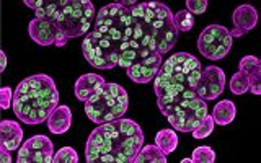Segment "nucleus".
<instances>
[{
  "mask_svg": "<svg viewBox=\"0 0 261 163\" xmlns=\"http://www.w3.org/2000/svg\"><path fill=\"white\" fill-rule=\"evenodd\" d=\"M139 10H141V15L152 38L155 39L157 51L162 56L170 52L175 47L179 35L170 7L162 2H144L139 4Z\"/></svg>",
  "mask_w": 261,
  "mask_h": 163,
  "instance_id": "nucleus-5",
  "label": "nucleus"
},
{
  "mask_svg": "<svg viewBox=\"0 0 261 163\" xmlns=\"http://www.w3.org/2000/svg\"><path fill=\"white\" fill-rule=\"evenodd\" d=\"M230 90L235 95H243V93L250 92V80H248L247 73H243L240 70L233 73V77L230 80Z\"/></svg>",
  "mask_w": 261,
  "mask_h": 163,
  "instance_id": "nucleus-22",
  "label": "nucleus"
},
{
  "mask_svg": "<svg viewBox=\"0 0 261 163\" xmlns=\"http://www.w3.org/2000/svg\"><path fill=\"white\" fill-rule=\"evenodd\" d=\"M23 4L35 10V18L54 21L57 12L64 5V0H23Z\"/></svg>",
  "mask_w": 261,
  "mask_h": 163,
  "instance_id": "nucleus-17",
  "label": "nucleus"
},
{
  "mask_svg": "<svg viewBox=\"0 0 261 163\" xmlns=\"http://www.w3.org/2000/svg\"><path fill=\"white\" fill-rule=\"evenodd\" d=\"M54 144L46 135H33L18 149V163H53Z\"/></svg>",
  "mask_w": 261,
  "mask_h": 163,
  "instance_id": "nucleus-11",
  "label": "nucleus"
},
{
  "mask_svg": "<svg viewBox=\"0 0 261 163\" xmlns=\"http://www.w3.org/2000/svg\"><path fill=\"white\" fill-rule=\"evenodd\" d=\"M232 36L230 31L220 24H209L202 30L198 39L199 52L209 61H220L232 49Z\"/></svg>",
  "mask_w": 261,
  "mask_h": 163,
  "instance_id": "nucleus-9",
  "label": "nucleus"
},
{
  "mask_svg": "<svg viewBox=\"0 0 261 163\" xmlns=\"http://www.w3.org/2000/svg\"><path fill=\"white\" fill-rule=\"evenodd\" d=\"M250 92L253 95H259L261 93V73H255V75H250Z\"/></svg>",
  "mask_w": 261,
  "mask_h": 163,
  "instance_id": "nucleus-30",
  "label": "nucleus"
},
{
  "mask_svg": "<svg viewBox=\"0 0 261 163\" xmlns=\"http://www.w3.org/2000/svg\"><path fill=\"white\" fill-rule=\"evenodd\" d=\"M144 145V132L133 119H116L98 124L87 139L88 163H133Z\"/></svg>",
  "mask_w": 261,
  "mask_h": 163,
  "instance_id": "nucleus-1",
  "label": "nucleus"
},
{
  "mask_svg": "<svg viewBox=\"0 0 261 163\" xmlns=\"http://www.w3.org/2000/svg\"><path fill=\"white\" fill-rule=\"evenodd\" d=\"M201 62L188 52H176L162 64L153 78V92L157 95V106L163 116L186 98L196 96L201 75Z\"/></svg>",
  "mask_w": 261,
  "mask_h": 163,
  "instance_id": "nucleus-2",
  "label": "nucleus"
},
{
  "mask_svg": "<svg viewBox=\"0 0 261 163\" xmlns=\"http://www.w3.org/2000/svg\"><path fill=\"white\" fill-rule=\"evenodd\" d=\"M191 160H193V163H214L216 161V152L207 145H201L193 152Z\"/></svg>",
  "mask_w": 261,
  "mask_h": 163,
  "instance_id": "nucleus-25",
  "label": "nucleus"
},
{
  "mask_svg": "<svg viewBox=\"0 0 261 163\" xmlns=\"http://www.w3.org/2000/svg\"><path fill=\"white\" fill-rule=\"evenodd\" d=\"M47 129L53 134H65L72 126V111L69 106H57L47 118Z\"/></svg>",
  "mask_w": 261,
  "mask_h": 163,
  "instance_id": "nucleus-18",
  "label": "nucleus"
},
{
  "mask_svg": "<svg viewBox=\"0 0 261 163\" xmlns=\"http://www.w3.org/2000/svg\"><path fill=\"white\" fill-rule=\"evenodd\" d=\"M181 163H193V160H191V158H183Z\"/></svg>",
  "mask_w": 261,
  "mask_h": 163,
  "instance_id": "nucleus-33",
  "label": "nucleus"
},
{
  "mask_svg": "<svg viewBox=\"0 0 261 163\" xmlns=\"http://www.w3.org/2000/svg\"><path fill=\"white\" fill-rule=\"evenodd\" d=\"M240 72L247 73V75H255V73H261V61L255 56H245L239 64Z\"/></svg>",
  "mask_w": 261,
  "mask_h": 163,
  "instance_id": "nucleus-23",
  "label": "nucleus"
},
{
  "mask_svg": "<svg viewBox=\"0 0 261 163\" xmlns=\"http://www.w3.org/2000/svg\"><path fill=\"white\" fill-rule=\"evenodd\" d=\"M23 129L16 121L4 119L0 122V145H4L7 150H16L21 147Z\"/></svg>",
  "mask_w": 261,
  "mask_h": 163,
  "instance_id": "nucleus-15",
  "label": "nucleus"
},
{
  "mask_svg": "<svg viewBox=\"0 0 261 163\" xmlns=\"http://www.w3.org/2000/svg\"><path fill=\"white\" fill-rule=\"evenodd\" d=\"M155 145H157L165 155L175 152L178 147V134L175 132V129L159 130L157 135H155Z\"/></svg>",
  "mask_w": 261,
  "mask_h": 163,
  "instance_id": "nucleus-21",
  "label": "nucleus"
},
{
  "mask_svg": "<svg viewBox=\"0 0 261 163\" xmlns=\"http://www.w3.org/2000/svg\"><path fill=\"white\" fill-rule=\"evenodd\" d=\"M13 90L10 87H4L0 90V108L2 110H8L12 108V103H13Z\"/></svg>",
  "mask_w": 261,
  "mask_h": 163,
  "instance_id": "nucleus-29",
  "label": "nucleus"
},
{
  "mask_svg": "<svg viewBox=\"0 0 261 163\" xmlns=\"http://www.w3.org/2000/svg\"><path fill=\"white\" fill-rule=\"evenodd\" d=\"M130 23V10L119 2H113L101 7L96 13L93 30H101L110 35L126 39Z\"/></svg>",
  "mask_w": 261,
  "mask_h": 163,
  "instance_id": "nucleus-10",
  "label": "nucleus"
},
{
  "mask_svg": "<svg viewBox=\"0 0 261 163\" xmlns=\"http://www.w3.org/2000/svg\"><path fill=\"white\" fill-rule=\"evenodd\" d=\"M214 124H216L214 119H212V116H209V113H207L201 124L193 130V137L194 139H206L212 130H214Z\"/></svg>",
  "mask_w": 261,
  "mask_h": 163,
  "instance_id": "nucleus-26",
  "label": "nucleus"
},
{
  "mask_svg": "<svg viewBox=\"0 0 261 163\" xmlns=\"http://www.w3.org/2000/svg\"><path fill=\"white\" fill-rule=\"evenodd\" d=\"M0 157H2V161H4V163H10V161H12L10 150H7L4 145H0Z\"/></svg>",
  "mask_w": 261,
  "mask_h": 163,
  "instance_id": "nucleus-31",
  "label": "nucleus"
},
{
  "mask_svg": "<svg viewBox=\"0 0 261 163\" xmlns=\"http://www.w3.org/2000/svg\"><path fill=\"white\" fill-rule=\"evenodd\" d=\"M173 21H175V26L179 31H190L193 28V24H194V16L188 12V10H179L178 13L173 15Z\"/></svg>",
  "mask_w": 261,
  "mask_h": 163,
  "instance_id": "nucleus-24",
  "label": "nucleus"
},
{
  "mask_svg": "<svg viewBox=\"0 0 261 163\" xmlns=\"http://www.w3.org/2000/svg\"><path fill=\"white\" fill-rule=\"evenodd\" d=\"M211 116H212V119H214L216 124H220V126L230 124L237 116V108H235L233 101H230V100L219 101L214 106V111H212Z\"/></svg>",
  "mask_w": 261,
  "mask_h": 163,
  "instance_id": "nucleus-19",
  "label": "nucleus"
},
{
  "mask_svg": "<svg viewBox=\"0 0 261 163\" xmlns=\"http://www.w3.org/2000/svg\"><path fill=\"white\" fill-rule=\"evenodd\" d=\"M93 18H96L95 7L90 0H64L54 23L62 35L70 39L84 35L87 36L92 30Z\"/></svg>",
  "mask_w": 261,
  "mask_h": 163,
  "instance_id": "nucleus-7",
  "label": "nucleus"
},
{
  "mask_svg": "<svg viewBox=\"0 0 261 163\" xmlns=\"http://www.w3.org/2000/svg\"><path fill=\"white\" fill-rule=\"evenodd\" d=\"M28 33H30V38L39 46H53L54 44L57 47H62L67 44V41H69L59 31V28L56 26V23L49 21V20L33 18L28 24Z\"/></svg>",
  "mask_w": 261,
  "mask_h": 163,
  "instance_id": "nucleus-13",
  "label": "nucleus"
},
{
  "mask_svg": "<svg viewBox=\"0 0 261 163\" xmlns=\"http://www.w3.org/2000/svg\"><path fill=\"white\" fill-rule=\"evenodd\" d=\"M106 84V80L98 75V73H84L75 82V96L79 101H87L88 98H92L98 90Z\"/></svg>",
  "mask_w": 261,
  "mask_h": 163,
  "instance_id": "nucleus-16",
  "label": "nucleus"
},
{
  "mask_svg": "<svg viewBox=\"0 0 261 163\" xmlns=\"http://www.w3.org/2000/svg\"><path fill=\"white\" fill-rule=\"evenodd\" d=\"M207 0H186V10L191 15H201L207 10Z\"/></svg>",
  "mask_w": 261,
  "mask_h": 163,
  "instance_id": "nucleus-28",
  "label": "nucleus"
},
{
  "mask_svg": "<svg viewBox=\"0 0 261 163\" xmlns=\"http://www.w3.org/2000/svg\"><path fill=\"white\" fill-rule=\"evenodd\" d=\"M126 39L110 35L101 30H92L82 43V51L88 64L95 69L110 70L118 67L119 56L122 52Z\"/></svg>",
  "mask_w": 261,
  "mask_h": 163,
  "instance_id": "nucleus-6",
  "label": "nucleus"
},
{
  "mask_svg": "<svg viewBox=\"0 0 261 163\" xmlns=\"http://www.w3.org/2000/svg\"><path fill=\"white\" fill-rule=\"evenodd\" d=\"M53 163H79V155L72 147H64L57 153H54Z\"/></svg>",
  "mask_w": 261,
  "mask_h": 163,
  "instance_id": "nucleus-27",
  "label": "nucleus"
},
{
  "mask_svg": "<svg viewBox=\"0 0 261 163\" xmlns=\"http://www.w3.org/2000/svg\"><path fill=\"white\" fill-rule=\"evenodd\" d=\"M207 114V104L196 95L179 101L170 110L167 119L175 130L179 132H193Z\"/></svg>",
  "mask_w": 261,
  "mask_h": 163,
  "instance_id": "nucleus-8",
  "label": "nucleus"
},
{
  "mask_svg": "<svg viewBox=\"0 0 261 163\" xmlns=\"http://www.w3.org/2000/svg\"><path fill=\"white\" fill-rule=\"evenodd\" d=\"M225 90V73L222 69L216 67V65H209V67L201 70L198 87H196V93L204 101L216 100L219 95H222Z\"/></svg>",
  "mask_w": 261,
  "mask_h": 163,
  "instance_id": "nucleus-12",
  "label": "nucleus"
},
{
  "mask_svg": "<svg viewBox=\"0 0 261 163\" xmlns=\"http://www.w3.org/2000/svg\"><path fill=\"white\" fill-rule=\"evenodd\" d=\"M167 155L157 145H142L133 163H167Z\"/></svg>",
  "mask_w": 261,
  "mask_h": 163,
  "instance_id": "nucleus-20",
  "label": "nucleus"
},
{
  "mask_svg": "<svg viewBox=\"0 0 261 163\" xmlns=\"http://www.w3.org/2000/svg\"><path fill=\"white\" fill-rule=\"evenodd\" d=\"M57 106H59V92L53 77L46 73H36L21 80L13 93L12 108L15 116L30 126L47 121L49 114Z\"/></svg>",
  "mask_w": 261,
  "mask_h": 163,
  "instance_id": "nucleus-3",
  "label": "nucleus"
},
{
  "mask_svg": "<svg viewBox=\"0 0 261 163\" xmlns=\"http://www.w3.org/2000/svg\"><path fill=\"white\" fill-rule=\"evenodd\" d=\"M0 59H2V69H0V72H4L5 67H7V56L4 51H0Z\"/></svg>",
  "mask_w": 261,
  "mask_h": 163,
  "instance_id": "nucleus-32",
  "label": "nucleus"
},
{
  "mask_svg": "<svg viewBox=\"0 0 261 163\" xmlns=\"http://www.w3.org/2000/svg\"><path fill=\"white\" fill-rule=\"evenodd\" d=\"M232 21H233V30L230 31L232 38H240L243 35H247L251 30H255L258 23L256 8L250 4H243L240 7H237L232 15Z\"/></svg>",
  "mask_w": 261,
  "mask_h": 163,
  "instance_id": "nucleus-14",
  "label": "nucleus"
},
{
  "mask_svg": "<svg viewBox=\"0 0 261 163\" xmlns=\"http://www.w3.org/2000/svg\"><path fill=\"white\" fill-rule=\"evenodd\" d=\"M127 92L118 84H106L85 101V114L95 124L116 121L127 111Z\"/></svg>",
  "mask_w": 261,
  "mask_h": 163,
  "instance_id": "nucleus-4",
  "label": "nucleus"
}]
</instances>
